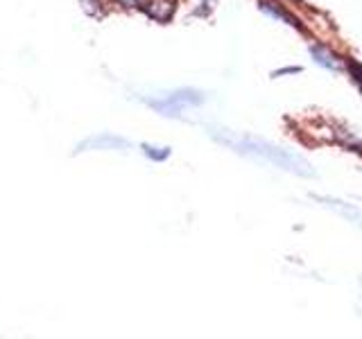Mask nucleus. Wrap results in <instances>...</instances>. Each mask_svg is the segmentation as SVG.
Masks as SVG:
<instances>
[{"label":"nucleus","mask_w":362,"mask_h":339,"mask_svg":"<svg viewBox=\"0 0 362 339\" xmlns=\"http://www.w3.org/2000/svg\"><path fill=\"white\" fill-rule=\"evenodd\" d=\"M204 102V95L199 90H192V88H179L175 93H170L161 100H147V105H150L154 111H158L161 116H168V118H179L181 111L188 109V107H197Z\"/></svg>","instance_id":"f257e3e1"},{"label":"nucleus","mask_w":362,"mask_h":339,"mask_svg":"<svg viewBox=\"0 0 362 339\" xmlns=\"http://www.w3.org/2000/svg\"><path fill=\"white\" fill-rule=\"evenodd\" d=\"M294 73H301V68H299V66H294V68H283V71H276V73H274V77H276V75H294Z\"/></svg>","instance_id":"1a4fd4ad"},{"label":"nucleus","mask_w":362,"mask_h":339,"mask_svg":"<svg viewBox=\"0 0 362 339\" xmlns=\"http://www.w3.org/2000/svg\"><path fill=\"white\" fill-rule=\"evenodd\" d=\"M79 7H82V11L90 18H102L107 9L105 0H79Z\"/></svg>","instance_id":"0eeeda50"},{"label":"nucleus","mask_w":362,"mask_h":339,"mask_svg":"<svg viewBox=\"0 0 362 339\" xmlns=\"http://www.w3.org/2000/svg\"><path fill=\"white\" fill-rule=\"evenodd\" d=\"M260 3V9L263 11H267V14H272L274 18H279V20H283V23H288V25H292L294 30H299V32H305V28H303V23L292 14V11L286 7V5H281V3H276V0H258Z\"/></svg>","instance_id":"7ed1b4c3"},{"label":"nucleus","mask_w":362,"mask_h":339,"mask_svg":"<svg viewBox=\"0 0 362 339\" xmlns=\"http://www.w3.org/2000/svg\"><path fill=\"white\" fill-rule=\"evenodd\" d=\"M310 54H313V59L320 64V66H324V68H328V71H339V61H337V56L331 52V50H326L324 45H310Z\"/></svg>","instance_id":"39448f33"},{"label":"nucleus","mask_w":362,"mask_h":339,"mask_svg":"<svg viewBox=\"0 0 362 339\" xmlns=\"http://www.w3.org/2000/svg\"><path fill=\"white\" fill-rule=\"evenodd\" d=\"M141 9L145 11L147 16L156 23H168L175 14V3L173 0H152V3L141 5Z\"/></svg>","instance_id":"20e7f679"},{"label":"nucleus","mask_w":362,"mask_h":339,"mask_svg":"<svg viewBox=\"0 0 362 339\" xmlns=\"http://www.w3.org/2000/svg\"><path fill=\"white\" fill-rule=\"evenodd\" d=\"M116 5H120V7H124V9H141V0H113Z\"/></svg>","instance_id":"6e6552de"},{"label":"nucleus","mask_w":362,"mask_h":339,"mask_svg":"<svg viewBox=\"0 0 362 339\" xmlns=\"http://www.w3.org/2000/svg\"><path fill=\"white\" fill-rule=\"evenodd\" d=\"M141 152L145 158H150L154 163H163L173 156V150L165 145H152V143H141Z\"/></svg>","instance_id":"423d86ee"},{"label":"nucleus","mask_w":362,"mask_h":339,"mask_svg":"<svg viewBox=\"0 0 362 339\" xmlns=\"http://www.w3.org/2000/svg\"><path fill=\"white\" fill-rule=\"evenodd\" d=\"M129 141H124L122 136L116 133H95L88 138L79 141L75 145L73 154H84V152H127Z\"/></svg>","instance_id":"f03ea898"}]
</instances>
